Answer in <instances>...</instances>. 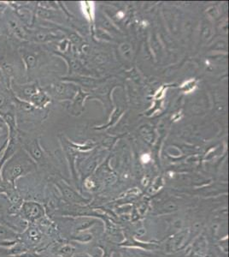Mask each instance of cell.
Masks as SVG:
<instances>
[{"label":"cell","mask_w":229,"mask_h":257,"mask_svg":"<svg viewBox=\"0 0 229 257\" xmlns=\"http://www.w3.org/2000/svg\"><path fill=\"white\" fill-rule=\"evenodd\" d=\"M18 215L27 223H34L44 215V208L38 202L25 201L21 205Z\"/></svg>","instance_id":"cell-2"},{"label":"cell","mask_w":229,"mask_h":257,"mask_svg":"<svg viewBox=\"0 0 229 257\" xmlns=\"http://www.w3.org/2000/svg\"><path fill=\"white\" fill-rule=\"evenodd\" d=\"M19 232L0 221V247L10 248L18 241Z\"/></svg>","instance_id":"cell-3"},{"label":"cell","mask_w":229,"mask_h":257,"mask_svg":"<svg viewBox=\"0 0 229 257\" xmlns=\"http://www.w3.org/2000/svg\"><path fill=\"white\" fill-rule=\"evenodd\" d=\"M7 103H8L7 97H6L5 93L0 91V111H2V110L6 108Z\"/></svg>","instance_id":"cell-5"},{"label":"cell","mask_w":229,"mask_h":257,"mask_svg":"<svg viewBox=\"0 0 229 257\" xmlns=\"http://www.w3.org/2000/svg\"><path fill=\"white\" fill-rule=\"evenodd\" d=\"M34 163L23 148L18 149L12 157L4 164L1 171L2 180L16 186L18 179L32 172Z\"/></svg>","instance_id":"cell-1"},{"label":"cell","mask_w":229,"mask_h":257,"mask_svg":"<svg viewBox=\"0 0 229 257\" xmlns=\"http://www.w3.org/2000/svg\"><path fill=\"white\" fill-rule=\"evenodd\" d=\"M9 127L5 120L0 117V140H7L9 138Z\"/></svg>","instance_id":"cell-4"},{"label":"cell","mask_w":229,"mask_h":257,"mask_svg":"<svg viewBox=\"0 0 229 257\" xmlns=\"http://www.w3.org/2000/svg\"><path fill=\"white\" fill-rule=\"evenodd\" d=\"M141 160H142L143 162L144 163H147L151 160V157H150V155H144L142 157H141Z\"/></svg>","instance_id":"cell-6"},{"label":"cell","mask_w":229,"mask_h":257,"mask_svg":"<svg viewBox=\"0 0 229 257\" xmlns=\"http://www.w3.org/2000/svg\"><path fill=\"white\" fill-rule=\"evenodd\" d=\"M4 151V150H3ZM3 151H2V152H3ZM2 152L0 153V155H1V154H2ZM1 171H2V167H1V166H0V180H2V176H1Z\"/></svg>","instance_id":"cell-7"}]
</instances>
